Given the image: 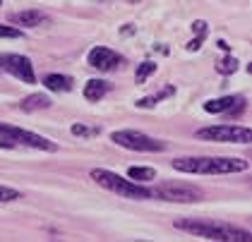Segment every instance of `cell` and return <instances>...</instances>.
I'll list each match as a JSON object with an SVG mask.
<instances>
[{"label": "cell", "instance_id": "3957f363", "mask_svg": "<svg viewBox=\"0 0 252 242\" xmlns=\"http://www.w3.org/2000/svg\"><path fill=\"white\" fill-rule=\"evenodd\" d=\"M92 180L98 182L101 187L120 194V197H125V199H137V202L154 199L149 187H144L142 182H135V180H125L123 175H118L113 170H106V168H94L92 170Z\"/></svg>", "mask_w": 252, "mask_h": 242}, {"label": "cell", "instance_id": "cb8c5ba5", "mask_svg": "<svg viewBox=\"0 0 252 242\" xmlns=\"http://www.w3.org/2000/svg\"><path fill=\"white\" fill-rule=\"evenodd\" d=\"M0 5H2V2H0Z\"/></svg>", "mask_w": 252, "mask_h": 242}, {"label": "cell", "instance_id": "9a60e30c", "mask_svg": "<svg viewBox=\"0 0 252 242\" xmlns=\"http://www.w3.org/2000/svg\"><path fill=\"white\" fill-rule=\"evenodd\" d=\"M127 178L135 180V182H152L156 180V170L154 168H142V166H132L127 170Z\"/></svg>", "mask_w": 252, "mask_h": 242}, {"label": "cell", "instance_id": "30bf717a", "mask_svg": "<svg viewBox=\"0 0 252 242\" xmlns=\"http://www.w3.org/2000/svg\"><path fill=\"white\" fill-rule=\"evenodd\" d=\"M10 22L15 24V27H27V29H36L41 24H48L51 17L46 15V12H41V10H20V12H10Z\"/></svg>", "mask_w": 252, "mask_h": 242}, {"label": "cell", "instance_id": "ac0fdd59", "mask_svg": "<svg viewBox=\"0 0 252 242\" xmlns=\"http://www.w3.org/2000/svg\"><path fill=\"white\" fill-rule=\"evenodd\" d=\"M216 70H219L221 75H233V72L238 70V60H235V58H231V56L223 58V60L216 65Z\"/></svg>", "mask_w": 252, "mask_h": 242}, {"label": "cell", "instance_id": "7a4b0ae2", "mask_svg": "<svg viewBox=\"0 0 252 242\" xmlns=\"http://www.w3.org/2000/svg\"><path fill=\"white\" fill-rule=\"evenodd\" d=\"M178 230H185L194 238H204V240H216V242H250L252 233L243 230V228H233L228 223H214V221H204V218H180L175 221Z\"/></svg>", "mask_w": 252, "mask_h": 242}, {"label": "cell", "instance_id": "e0dca14e", "mask_svg": "<svg viewBox=\"0 0 252 242\" xmlns=\"http://www.w3.org/2000/svg\"><path fill=\"white\" fill-rule=\"evenodd\" d=\"M154 72H156V62H152V60H144L142 65H137L135 82H137V84H144V82H147V77L154 75Z\"/></svg>", "mask_w": 252, "mask_h": 242}, {"label": "cell", "instance_id": "5bb4252c", "mask_svg": "<svg viewBox=\"0 0 252 242\" xmlns=\"http://www.w3.org/2000/svg\"><path fill=\"white\" fill-rule=\"evenodd\" d=\"M82 93H84L87 101H101L108 93V82H103V79H89L84 84V91Z\"/></svg>", "mask_w": 252, "mask_h": 242}, {"label": "cell", "instance_id": "603a6c76", "mask_svg": "<svg viewBox=\"0 0 252 242\" xmlns=\"http://www.w3.org/2000/svg\"><path fill=\"white\" fill-rule=\"evenodd\" d=\"M0 72H2V67H0Z\"/></svg>", "mask_w": 252, "mask_h": 242}, {"label": "cell", "instance_id": "7402d4cb", "mask_svg": "<svg viewBox=\"0 0 252 242\" xmlns=\"http://www.w3.org/2000/svg\"><path fill=\"white\" fill-rule=\"evenodd\" d=\"M204 36H207V34H199L197 38H192V41L188 43V51H197V48L202 46V41H204Z\"/></svg>", "mask_w": 252, "mask_h": 242}, {"label": "cell", "instance_id": "6da1fadb", "mask_svg": "<svg viewBox=\"0 0 252 242\" xmlns=\"http://www.w3.org/2000/svg\"><path fill=\"white\" fill-rule=\"evenodd\" d=\"M173 168L180 173H192V175H231V173H245L250 163L245 158L190 156V158H175Z\"/></svg>", "mask_w": 252, "mask_h": 242}, {"label": "cell", "instance_id": "ba28073f", "mask_svg": "<svg viewBox=\"0 0 252 242\" xmlns=\"http://www.w3.org/2000/svg\"><path fill=\"white\" fill-rule=\"evenodd\" d=\"M0 67L2 72H10L15 79H20L24 84H36V75H34V65L27 56L20 53H5L0 56Z\"/></svg>", "mask_w": 252, "mask_h": 242}, {"label": "cell", "instance_id": "4fadbf2b", "mask_svg": "<svg viewBox=\"0 0 252 242\" xmlns=\"http://www.w3.org/2000/svg\"><path fill=\"white\" fill-rule=\"evenodd\" d=\"M20 108L24 113L46 111V108H51V98H48L46 93H32V96H27V98L20 101Z\"/></svg>", "mask_w": 252, "mask_h": 242}, {"label": "cell", "instance_id": "2e32d148", "mask_svg": "<svg viewBox=\"0 0 252 242\" xmlns=\"http://www.w3.org/2000/svg\"><path fill=\"white\" fill-rule=\"evenodd\" d=\"M173 93H175V87H166L163 91L154 93V96H147V98H139V101H137V108H152V106H156L158 101H163L166 96H173Z\"/></svg>", "mask_w": 252, "mask_h": 242}, {"label": "cell", "instance_id": "d6986e66", "mask_svg": "<svg viewBox=\"0 0 252 242\" xmlns=\"http://www.w3.org/2000/svg\"><path fill=\"white\" fill-rule=\"evenodd\" d=\"M15 199H20V192H17V189L0 185V204H5V202H15Z\"/></svg>", "mask_w": 252, "mask_h": 242}, {"label": "cell", "instance_id": "52a82bcc", "mask_svg": "<svg viewBox=\"0 0 252 242\" xmlns=\"http://www.w3.org/2000/svg\"><path fill=\"white\" fill-rule=\"evenodd\" d=\"M111 142L123 147V149H130V151H163L166 149V142L161 139H154L144 132H137V130H116L111 134Z\"/></svg>", "mask_w": 252, "mask_h": 242}, {"label": "cell", "instance_id": "8fae6325", "mask_svg": "<svg viewBox=\"0 0 252 242\" xmlns=\"http://www.w3.org/2000/svg\"><path fill=\"white\" fill-rule=\"evenodd\" d=\"M238 106H245V98L243 96H221V98H214L204 103V111L207 113H231Z\"/></svg>", "mask_w": 252, "mask_h": 242}, {"label": "cell", "instance_id": "ffe728a7", "mask_svg": "<svg viewBox=\"0 0 252 242\" xmlns=\"http://www.w3.org/2000/svg\"><path fill=\"white\" fill-rule=\"evenodd\" d=\"M98 127H87V125H82V122H79V125H72V134H75V137H94V134H98Z\"/></svg>", "mask_w": 252, "mask_h": 242}, {"label": "cell", "instance_id": "5b68a950", "mask_svg": "<svg viewBox=\"0 0 252 242\" xmlns=\"http://www.w3.org/2000/svg\"><path fill=\"white\" fill-rule=\"evenodd\" d=\"M197 139L204 142H223V144H248L252 142V130L243 125H212L194 132Z\"/></svg>", "mask_w": 252, "mask_h": 242}, {"label": "cell", "instance_id": "7c38bea8", "mask_svg": "<svg viewBox=\"0 0 252 242\" xmlns=\"http://www.w3.org/2000/svg\"><path fill=\"white\" fill-rule=\"evenodd\" d=\"M72 84H75V79L67 75H46L43 77V87L48 89V91H72Z\"/></svg>", "mask_w": 252, "mask_h": 242}, {"label": "cell", "instance_id": "277c9868", "mask_svg": "<svg viewBox=\"0 0 252 242\" xmlns=\"http://www.w3.org/2000/svg\"><path fill=\"white\" fill-rule=\"evenodd\" d=\"M0 147L5 149H17V147H27V149H36V151H58V144L41 137L36 132L22 130L15 125H7V122H0Z\"/></svg>", "mask_w": 252, "mask_h": 242}, {"label": "cell", "instance_id": "9c48e42d", "mask_svg": "<svg viewBox=\"0 0 252 242\" xmlns=\"http://www.w3.org/2000/svg\"><path fill=\"white\" fill-rule=\"evenodd\" d=\"M89 65L98 70V72H111V70H116L118 65L123 62V56H118L116 51H111V48H106V46H96V48H92L89 51Z\"/></svg>", "mask_w": 252, "mask_h": 242}, {"label": "cell", "instance_id": "8992f818", "mask_svg": "<svg viewBox=\"0 0 252 242\" xmlns=\"http://www.w3.org/2000/svg\"><path fill=\"white\" fill-rule=\"evenodd\" d=\"M156 199H163V202H178V204H194V202H202L204 192L194 185H185V182H161L152 189Z\"/></svg>", "mask_w": 252, "mask_h": 242}, {"label": "cell", "instance_id": "44dd1931", "mask_svg": "<svg viewBox=\"0 0 252 242\" xmlns=\"http://www.w3.org/2000/svg\"><path fill=\"white\" fill-rule=\"evenodd\" d=\"M20 36H22L20 27H5V24H0V38H20Z\"/></svg>", "mask_w": 252, "mask_h": 242}]
</instances>
